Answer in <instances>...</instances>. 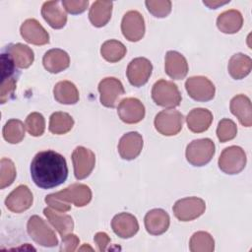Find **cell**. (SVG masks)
Segmentation results:
<instances>
[{
	"instance_id": "cell-1",
	"label": "cell",
	"mask_w": 252,
	"mask_h": 252,
	"mask_svg": "<svg viewBox=\"0 0 252 252\" xmlns=\"http://www.w3.org/2000/svg\"><path fill=\"white\" fill-rule=\"evenodd\" d=\"M31 176L42 189H51L64 183L68 177L65 158L52 150L37 153L31 163Z\"/></svg>"
},
{
	"instance_id": "cell-2",
	"label": "cell",
	"mask_w": 252,
	"mask_h": 252,
	"mask_svg": "<svg viewBox=\"0 0 252 252\" xmlns=\"http://www.w3.org/2000/svg\"><path fill=\"white\" fill-rule=\"evenodd\" d=\"M92 200V190L86 184L74 183L65 189L45 196V203L53 210L58 212H68L71 205L84 207Z\"/></svg>"
},
{
	"instance_id": "cell-3",
	"label": "cell",
	"mask_w": 252,
	"mask_h": 252,
	"mask_svg": "<svg viewBox=\"0 0 252 252\" xmlns=\"http://www.w3.org/2000/svg\"><path fill=\"white\" fill-rule=\"evenodd\" d=\"M152 98L158 106L174 108L181 102V94L173 82L161 79L154 84Z\"/></svg>"
},
{
	"instance_id": "cell-4",
	"label": "cell",
	"mask_w": 252,
	"mask_h": 252,
	"mask_svg": "<svg viewBox=\"0 0 252 252\" xmlns=\"http://www.w3.org/2000/svg\"><path fill=\"white\" fill-rule=\"evenodd\" d=\"M216 152L214 142L209 138L197 139L188 144L186 159L194 166H203L211 161Z\"/></svg>"
},
{
	"instance_id": "cell-5",
	"label": "cell",
	"mask_w": 252,
	"mask_h": 252,
	"mask_svg": "<svg viewBox=\"0 0 252 252\" xmlns=\"http://www.w3.org/2000/svg\"><path fill=\"white\" fill-rule=\"evenodd\" d=\"M27 230L32 239L44 247L58 245V239L52 228L38 216H32L27 223Z\"/></svg>"
},
{
	"instance_id": "cell-6",
	"label": "cell",
	"mask_w": 252,
	"mask_h": 252,
	"mask_svg": "<svg viewBox=\"0 0 252 252\" xmlns=\"http://www.w3.org/2000/svg\"><path fill=\"white\" fill-rule=\"evenodd\" d=\"M219 167L226 174H237L241 172L246 165V154L238 146L225 148L219 158Z\"/></svg>"
},
{
	"instance_id": "cell-7",
	"label": "cell",
	"mask_w": 252,
	"mask_h": 252,
	"mask_svg": "<svg viewBox=\"0 0 252 252\" xmlns=\"http://www.w3.org/2000/svg\"><path fill=\"white\" fill-rule=\"evenodd\" d=\"M172 210L177 220L190 221L205 213L206 203L203 199L198 197H187L176 201Z\"/></svg>"
},
{
	"instance_id": "cell-8",
	"label": "cell",
	"mask_w": 252,
	"mask_h": 252,
	"mask_svg": "<svg viewBox=\"0 0 252 252\" xmlns=\"http://www.w3.org/2000/svg\"><path fill=\"white\" fill-rule=\"evenodd\" d=\"M184 117L178 110L164 109L155 117V127L158 133L164 136L178 134L183 126Z\"/></svg>"
},
{
	"instance_id": "cell-9",
	"label": "cell",
	"mask_w": 252,
	"mask_h": 252,
	"mask_svg": "<svg viewBox=\"0 0 252 252\" xmlns=\"http://www.w3.org/2000/svg\"><path fill=\"white\" fill-rule=\"evenodd\" d=\"M185 89L191 98L197 101H209L214 98L216 88L204 76L190 77L185 82Z\"/></svg>"
},
{
	"instance_id": "cell-10",
	"label": "cell",
	"mask_w": 252,
	"mask_h": 252,
	"mask_svg": "<svg viewBox=\"0 0 252 252\" xmlns=\"http://www.w3.org/2000/svg\"><path fill=\"white\" fill-rule=\"evenodd\" d=\"M74 174L78 180L87 178L95 164V156L93 151L79 146L72 153Z\"/></svg>"
},
{
	"instance_id": "cell-11",
	"label": "cell",
	"mask_w": 252,
	"mask_h": 252,
	"mask_svg": "<svg viewBox=\"0 0 252 252\" xmlns=\"http://www.w3.org/2000/svg\"><path fill=\"white\" fill-rule=\"evenodd\" d=\"M98 92L100 94V103L105 107L113 108L116 106L119 98L124 94L125 90L118 79L107 77L99 82Z\"/></svg>"
},
{
	"instance_id": "cell-12",
	"label": "cell",
	"mask_w": 252,
	"mask_h": 252,
	"mask_svg": "<svg viewBox=\"0 0 252 252\" xmlns=\"http://www.w3.org/2000/svg\"><path fill=\"white\" fill-rule=\"evenodd\" d=\"M121 32L129 41H139L145 34V21L141 13L128 11L122 18Z\"/></svg>"
},
{
	"instance_id": "cell-13",
	"label": "cell",
	"mask_w": 252,
	"mask_h": 252,
	"mask_svg": "<svg viewBox=\"0 0 252 252\" xmlns=\"http://www.w3.org/2000/svg\"><path fill=\"white\" fill-rule=\"evenodd\" d=\"M152 71L153 65L149 59L145 57H137L129 63L126 75L132 86L142 87L149 81Z\"/></svg>"
},
{
	"instance_id": "cell-14",
	"label": "cell",
	"mask_w": 252,
	"mask_h": 252,
	"mask_svg": "<svg viewBox=\"0 0 252 252\" xmlns=\"http://www.w3.org/2000/svg\"><path fill=\"white\" fill-rule=\"evenodd\" d=\"M117 113L124 123L135 124L145 117V106L136 97H126L119 102Z\"/></svg>"
},
{
	"instance_id": "cell-15",
	"label": "cell",
	"mask_w": 252,
	"mask_h": 252,
	"mask_svg": "<svg viewBox=\"0 0 252 252\" xmlns=\"http://www.w3.org/2000/svg\"><path fill=\"white\" fill-rule=\"evenodd\" d=\"M33 202L32 191L27 185H19L6 198V208L13 213H23L30 209Z\"/></svg>"
},
{
	"instance_id": "cell-16",
	"label": "cell",
	"mask_w": 252,
	"mask_h": 252,
	"mask_svg": "<svg viewBox=\"0 0 252 252\" xmlns=\"http://www.w3.org/2000/svg\"><path fill=\"white\" fill-rule=\"evenodd\" d=\"M143 138L138 132L124 134L118 143V153L123 159H135L142 152Z\"/></svg>"
},
{
	"instance_id": "cell-17",
	"label": "cell",
	"mask_w": 252,
	"mask_h": 252,
	"mask_svg": "<svg viewBox=\"0 0 252 252\" xmlns=\"http://www.w3.org/2000/svg\"><path fill=\"white\" fill-rule=\"evenodd\" d=\"M22 37L29 43L34 45H44L49 42V34L45 29L35 20H26L20 29Z\"/></svg>"
},
{
	"instance_id": "cell-18",
	"label": "cell",
	"mask_w": 252,
	"mask_h": 252,
	"mask_svg": "<svg viewBox=\"0 0 252 252\" xmlns=\"http://www.w3.org/2000/svg\"><path fill=\"white\" fill-rule=\"evenodd\" d=\"M112 230L121 238H130L139 230V223L133 215L129 213H120L113 217L111 220Z\"/></svg>"
},
{
	"instance_id": "cell-19",
	"label": "cell",
	"mask_w": 252,
	"mask_h": 252,
	"mask_svg": "<svg viewBox=\"0 0 252 252\" xmlns=\"http://www.w3.org/2000/svg\"><path fill=\"white\" fill-rule=\"evenodd\" d=\"M144 222L145 227L150 234L160 235L168 229L170 219L164 210L153 209L146 214Z\"/></svg>"
},
{
	"instance_id": "cell-20",
	"label": "cell",
	"mask_w": 252,
	"mask_h": 252,
	"mask_svg": "<svg viewBox=\"0 0 252 252\" xmlns=\"http://www.w3.org/2000/svg\"><path fill=\"white\" fill-rule=\"evenodd\" d=\"M165 73L173 80H182L188 73V63L186 58L179 52L169 50L164 59Z\"/></svg>"
},
{
	"instance_id": "cell-21",
	"label": "cell",
	"mask_w": 252,
	"mask_h": 252,
	"mask_svg": "<svg viewBox=\"0 0 252 252\" xmlns=\"http://www.w3.org/2000/svg\"><path fill=\"white\" fill-rule=\"evenodd\" d=\"M42 63L48 72L57 74L69 67L70 57L64 50L59 48H52L44 53Z\"/></svg>"
},
{
	"instance_id": "cell-22",
	"label": "cell",
	"mask_w": 252,
	"mask_h": 252,
	"mask_svg": "<svg viewBox=\"0 0 252 252\" xmlns=\"http://www.w3.org/2000/svg\"><path fill=\"white\" fill-rule=\"evenodd\" d=\"M41 16L55 30L62 29L67 23V15L59 6V1L44 2L41 7Z\"/></svg>"
},
{
	"instance_id": "cell-23",
	"label": "cell",
	"mask_w": 252,
	"mask_h": 252,
	"mask_svg": "<svg viewBox=\"0 0 252 252\" xmlns=\"http://www.w3.org/2000/svg\"><path fill=\"white\" fill-rule=\"evenodd\" d=\"M4 51L11 57L17 68H29L34 60V55L32 48L23 43L9 44L6 46Z\"/></svg>"
},
{
	"instance_id": "cell-24",
	"label": "cell",
	"mask_w": 252,
	"mask_h": 252,
	"mask_svg": "<svg viewBox=\"0 0 252 252\" xmlns=\"http://www.w3.org/2000/svg\"><path fill=\"white\" fill-rule=\"evenodd\" d=\"M229 108L243 126L250 127L252 125V107L248 96L244 94L235 95L230 100Z\"/></svg>"
},
{
	"instance_id": "cell-25",
	"label": "cell",
	"mask_w": 252,
	"mask_h": 252,
	"mask_svg": "<svg viewBox=\"0 0 252 252\" xmlns=\"http://www.w3.org/2000/svg\"><path fill=\"white\" fill-rule=\"evenodd\" d=\"M213 121V114L206 108H194L187 117L186 123L188 129L193 133H202L209 129Z\"/></svg>"
},
{
	"instance_id": "cell-26",
	"label": "cell",
	"mask_w": 252,
	"mask_h": 252,
	"mask_svg": "<svg viewBox=\"0 0 252 252\" xmlns=\"http://www.w3.org/2000/svg\"><path fill=\"white\" fill-rule=\"evenodd\" d=\"M243 18L239 11L231 9L222 12L217 19V27L223 33H235L240 31Z\"/></svg>"
},
{
	"instance_id": "cell-27",
	"label": "cell",
	"mask_w": 252,
	"mask_h": 252,
	"mask_svg": "<svg viewBox=\"0 0 252 252\" xmlns=\"http://www.w3.org/2000/svg\"><path fill=\"white\" fill-rule=\"evenodd\" d=\"M43 214L51 225L58 231L61 237L71 233L74 229V221L71 216L64 214L63 212L55 211L51 208H45L43 210Z\"/></svg>"
},
{
	"instance_id": "cell-28",
	"label": "cell",
	"mask_w": 252,
	"mask_h": 252,
	"mask_svg": "<svg viewBox=\"0 0 252 252\" xmlns=\"http://www.w3.org/2000/svg\"><path fill=\"white\" fill-rule=\"evenodd\" d=\"M112 5L111 1L94 2L89 12V19L92 25L96 28L105 26L111 18Z\"/></svg>"
},
{
	"instance_id": "cell-29",
	"label": "cell",
	"mask_w": 252,
	"mask_h": 252,
	"mask_svg": "<svg viewBox=\"0 0 252 252\" xmlns=\"http://www.w3.org/2000/svg\"><path fill=\"white\" fill-rule=\"evenodd\" d=\"M252 69V60L243 53H236L228 61L227 70L229 75L235 80H241L246 77Z\"/></svg>"
},
{
	"instance_id": "cell-30",
	"label": "cell",
	"mask_w": 252,
	"mask_h": 252,
	"mask_svg": "<svg viewBox=\"0 0 252 252\" xmlns=\"http://www.w3.org/2000/svg\"><path fill=\"white\" fill-rule=\"evenodd\" d=\"M54 98L62 104H75L79 100V91L70 81L58 82L53 89Z\"/></svg>"
},
{
	"instance_id": "cell-31",
	"label": "cell",
	"mask_w": 252,
	"mask_h": 252,
	"mask_svg": "<svg viewBox=\"0 0 252 252\" xmlns=\"http://www.w3.org/2000/svg\"><path fill=\"white\" fill-rule=\"evenodd\" d=\"M74 126L73 117L66 112L56 111L49 118L48 129L52 134L63 135L68 133Z\"/></svg>"
},
{
	"instance_id": "cell-32",
	"label": "cell",
	"mask_w": 252,
	"mask_h": 252,
	"mask_svg": "<svg viewBox=\"0 0 252 252\" xmlns=\"http://www.w3.org/2000/svg\"><path fill=\"white\" fill-rule=\"evenodd\" d=\"M126 47L125 45L115 39H109L102 43L100 47L101 56L110 63H115L120 61L126 55Z\"/></svg>"
},
{
	"instance_id": "cell-33",
	"label": "cell",
	"mask_w": 252,
	"mask_h": 252,
	"mask_svg": "<svg viewBox=\"0 0 252 252\" xmlns=\"http://www.w3.org/2000/svg\"><path fill=\"white\" fill-rule=\"evenodd\" d=\"M26 125L19 119H10L3 127V138L10 144H18L25 137Z\"/></svg>"
},
{
	"instance_id": "cell-34",
	"label": "cell",
	"mask_w": 252,
	"mask_h": 252,
	"mask_svg": "<svg viewBox=\"0 0 252 252\" xmlns=\"http://www.w3.org/2000/svg\"><path fill=\"white\" fill-rule=\"evenodd\" d=\"M189 248L192 252H212L215 249V241L210 233L197 231L191 236Z\"/></svg>"
},
{
	"instance_id": "cell-35",
	"label": "cell",
	"mask_w": 252,
	"mask_h": 252,
	"mask_svg": "<svg viewBox=\"0 0 252 252\" xmlns=\"http://www.w3.org/2000/svg\"><path fill=\"white\" fill-rule=\"evenodd\" d=\"M17 172L14 162L6 158H1L0 161V188L4 189L8 186H10L15 178H16Z\"/></svg>"
},
{
	"instance_id": "cell-36",
	"label": "cell",
	"mask_w": 252,
	"mask_h": 252,
	"mask_svg": "<svg viewBox=\"0 0 252 252\" xmlns=\"http://www.w3.org/2000/svg\"><path fill=\"white\" fill-rule=\"evenodd\" d=\"M27 131L33 137L41 136L45 130V120L42 114L32 112L28 115L25 122Z\"/></svg>"
},
{
	"instance_id": "cell-37",
	"label": "cell",
	"mask_w": 252,
	"mask_h": 252,
	"mask_svg": "<svg viewBox=\"0 0 252 252\" xmlns=\"http://www.w3.org/2000/svg\"><path fill=\"white\" fill-rule=\"evenodd\" d=\"M236 134H237V127L232 120L228 118H223L219 122L218 128H217V136L220 142L225 143L227 141H230L233 138H235Z\"/></svg>"
},
{
	"instance_id": "cell-38",
	"label": "cell",
	"mask_w": 252,
	"mask_h": 252,
	"mask_svg": "<svg viewBox=\"0 0 252 252\" xmlns=\"http://www.w3.org/2000/svg\"><path fill=\"white\" fill-rule=\"evenodd\" d=\"M148 11L157 18H164L171 12V2L168 0H147Z\"/></svg>"
},
{
	"instance_id": "cell-39",
	"label": "cell",
	"mask_w": 252,
	"mask_h": 252,
	"mask_svg": "<svg viewBox=\"0 0 252 252\" xmlns=\"http://www.w3.org/2000/svg\"><path fill=\"white\" fill-rule=\"evenodd\" d=\"M16 85H17V78H15L14 76L1 79L0 102L2 104L7 102L14 95Z\"/></svg>"
},
{
	"instance_id": "cell-40",
	"label": "cell",
	"mask_w": 252,
	"mask_h": 252,
	"mask_svg": "<svg viewBox=\"0 0 252 252\" xmlns=\"http://www.w3.org/2000/svg\"><path fill=\"white\" fill-rule=\"evenodd\" d=\"M61 3L64 9L72 15H77L85 12L89 6L88 0H63Z\"/></svg>"
},
{
	"instance_id": "cell-41",
	"label": "cell",
	"mask_w": 252,
	"mask_h": 252,
	"mask_svg": "<svg viewBox=\"0 0 252 252\" xmlns=\"http://www.w3.org/2000/svg\"><path fill=\"white\" fill-rule=\"evenodd\" d=\"M79 242L80 240L75 234H73L72 232L68 233L62 237V245L60 247V250L65 252L75 251L77 246L79 245Z\"/></svg>"
},
{
	"instance_id": "cell-42",
	"label": "cell",
	"mask_w": 252,
	"mask_h": 252,
	"mask_svg": "<svg viewBox=\"0 0 252 252\" xmlns=\"http://www.w3.org/2000/svg\"><path fill=\"white\" fill-rule=\"evenodd\" d=\"M94 240L95 244L97 245V248L99 251H105L107 245L110 242V238L105 232H97L94 235Z\"/></svg>"
},
{
	"instance_id": "cell-43",
	"label": "cell",
	"mask_w": 252,
	"mask_h": 252,
	"mask_svg": "<svg viewBox=\"0 0 252 252\" xmlns=\"http://www.w3.org/2000/svg\"><path fill=\"white\" fill-rule=\"evenodd\" d=\"M228 1H224V2H221V1H203V3L205 5H207L209 8L211 9H217L219 6H221V5H224L226 3H228Z\"/></svg>"
}]
</instances>
